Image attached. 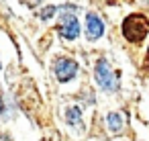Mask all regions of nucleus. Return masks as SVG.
<instances>
[{
	"instance_id": "nucleus-5",
	"label": "nucleus",
	"mask_w": 149,
	"mask_h": 141,
	"mask_svg": "<svg viewBox=\"0 0 149 141\" xmlns=\"http://www.w3.org/2000/svg\"><path fill=\"white\" fill-rule=\"evenodd\" d=\"M102 33H104V23L94 13H88L86 15V37L90 41H94V39L102 37Z\"/></svg>"
},
{
	"instance_id": "nucleus-7",
	"label": "nucleus",
	"mask_w": 149,
	"mask_h": 141,
	"mask_svg": "<svg viewBox=\"0 0 149 141\" xmlns=\"http://www.w3.org/2000/svg\"><path fill=\"white\" fill-rule=\"evenodd\" d=\"M65 121L70 125H82V110H80V106H70L65 110Z\"/></svg>"
},
{
	"instance_id": "nucleus-8",
	"label": "nucleus",
	"mask_w": 149,
	"mask_h": 141,
	"mask_svg": "<svg viewBox=\"0 0 149 141\" xmlns=\"http://www.w3.org/2000/svg\"><path fill=\"white\" fill-rule=\"evenodd\" d=\"M57 10H59L57 6H45V8H43V10L39 13V19H43V21H47V19H51V17H53V15H55Z\"/></svg>"
},
{
	"instance_id": "nucleus-9",
	"label": "nucleus",
	"mask_w": 149,
	"mask_h": 141,
	"mask_svg": "<svg viewBox=\"0 0 149 141\" xmlns=\"http://www.w3.org/2000/svg\"><path fill=\"white\" fill-rule=\"evenodd\" d=\"M21 2H25L27 6H31V8H35V6H37V4L41 2V0H21Z\"/></svg>"
},
{
	"instance_id": "nucleus-3",
	"label": "nucleus",
	"mask_w": 149,
	"mask_h": 141,
	"mask_svg": "<svg viewBox=\"0 0 149 141\" xmlns=\"http://www.w3.org/2000/svg\"><path fill=\"white\" fill-rule=\"evenodd\" d=\"M59 35L68 41H74L78 35H80V23L78 19L72 15V13H63L61 15V23H59Z\"/></svg>"
},
{
	"instance_id": "nucleus-2",
	"label": "nucleus",
	"mask_w": 149,
	"mask_h": 141,
	"mask_svg": "<svg viewBox=\"0 0 149 141\" xmlns=\"http://www.w3.org/2000/svg\"><path fill=\"white\" fill-rule=\"evenodd\" d=\"M94 76H96V82H98V86H100L102 90H110V92L118 90V84H120V80H118V74H114V72L110 70L108 61L100 59V61L96 64Z\"/></svg>"
},
{
	"instance_id": "nucleus-4",
	"label": "nucleus",
	"mask_w": 149,
	"mask_h": 141,
	"mask_svg": "<svg viewBox=\"0 0 149 141\" xmlns=\"http://www.w3.org/2000/svg\"><path fill=\"white\" fill-rule=\"evenodd\" d=\"M53 72H55V76H57V80H59V82H70V80L78 74V64H76L74 59L61 57V59H57V61H55Z\"/></svg>"
},
{
	"instance_id": "nucleus-11",
	"label": "nucleus",
	"mask_w": 149,
	"mask_h": 141,
	"mask_svg": "<svg viewBox=\"0 0 149 141\" xmlns=\"http://www.w3.org/2000/svg\"><path fill=\"white\" fill-rule=\"evenodd\" d=\"M147 61H149V49H147Z\"/></svg>"
},
{
	"instance_id": "nucleus-6",
	"label": "nucleus",
	"mask_w": 149,
	"mask_h": 141,
	"mask_svg": "<svg viewBox=\"0 0 149 141\" xmlns=\"http://www.w3.org/2000/svg\"><path fill=\"white\" fill-rule=\"evenodd\" d=\"M106 123H108V129H110L112 133H118V131L123 129V125H125V119H123L118 112H110V114L106 117Z\"/></svg>"
},
{
	"instance_id": "nucleus-10",
	"label": "nucleus",
	"mask_w": 149,
	"mask_h": 141,
	"mask_svg": "<svg viewBox=\"0 0 149 141\" xmlns=\"http://www.w3.org/2000/svg\"><path fill=\"white\" fill-rule=\"evenodd\" d=\"M2 108H4V104H2V98H0V112H2Z\"/></svg>"
},
{
	"instance_id": "nucleus-1",
	"label": "nucleus",
	"mask_w": 149,
	"mask_h": 141,
	"mask_svg": "<svg viewBox=\"0 0 149 141\" xmlns=\"http://www.w3.org/2000/svg\"><path fill=\"white\" fill-rule=\"evenodd\" d=\"M149 33V21L143 15H131L123 21V35L131 43H141Z\"/></svg>"
}]
</instances>
